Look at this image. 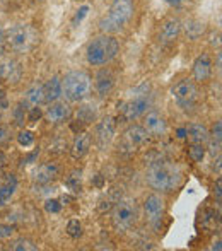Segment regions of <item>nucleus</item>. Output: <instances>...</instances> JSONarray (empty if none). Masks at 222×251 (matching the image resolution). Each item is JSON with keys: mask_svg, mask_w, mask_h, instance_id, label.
I'll return each instance as SVG.
<instances>
[{"mask_svg": "<svg viewBox=\"0 0 222 251\" xmlns=\"http://www.w3.org/2000/svg\"><path fill=\"white\" fill-rule=\"evenodd\" d=\"M147 183L159 192H173L181 185V171L178 166L171 162H152L147 169Z\"/></svg>", "mask_w": 222, "mask_h": 251, "instance_id": "obj_1", "label": "nucleus"}, {"mask_svg": "<svg viewBox=\"0 0 222 251\" xmlns=\"http://www.w3.org/2000/svg\"><path fill=\"white\" fill-rule=\"evenodd\" d=\"M120 51V45L111 34H103V36L94 38L89 43L86 51L87 62L94 67L106 65L108 62H111L116 56V53Z\"/></svg>", "mask_w": 222, "mask_h": 251, "instance_id": "obj_2", "label": "nucleus"}, {"mask_svg": "<svg viewBox=\"0 0 222 251\" xmlns=\"http://www.w3.org/2000/svg\"><path fill=\"white\" fill-rule=\"evenodd\" d=\"M133 16V2L132 0H115L110 7L108 16L99 21V29L103 33L113 34L118 33Z\"/></svg>", "mask_w": 222, "mask_h": 251, "instance_id": "obj_3", "label": "nucleus"}, {"mask_svg": "<svg viewBox=\"0 0 222 251\" xmlns=\"http://www.w3.org/2000/svg\"><path fill=\"white\" fill-rule=\"evenodd\" d=\"M91 87H93L91 77L82 70L69 72L62 80V94H65L67 100L74 102L86 100L91 94Z\"/></svg>", "mask_w": 222, "mask_h": 251, "instance_id": "obj_4", "label": "nucleus"}, {"mask_svg": "<svg viewBox=\"0 0 222 251\" xmlns=\"http://www.w3.org/2000/svg\"><path fill=\"white\" fill-rule=\"evenodd\" d=\"M149 108V86L142 84L132 91V98L120 106V115L125 122H132L142 116Z\"/></svg>", "mask_w": 222, "mask_h": 251, "instance_id": "obj_5", "label": "nucleus"}, {"mask_svg": "<svg viewBox=\"0 0 222 251\" xmlns=\"http://www.w3.org/2000/svg\"><path fill=\"white\" fill-rule=\"evenodd\" d=\"M5 41L16 53H26L36 45L38 36L36 31L27 24H17L12 26L5 33Z\"/></svg>", "mask_w": 222, "mask_h": 251, "instance_id": "obj_6", "label": "nucleus"}, {"mask_svg": "<svg viewBox=\"0 0 222 251\" xmlns=\"http://www.w3.org/2000/svg\"><path fill=\"white\" fill-rule=\"evenodd\" d=\"M137 219V210H135V203L132 200H122L115 205L111 212V222L113 227L118 232H125L128 231L133 226Z\"/></svg>", "mask_w": 222, "mask_h": 251, "instance_id": "obj_7", "label": "nucleus"}, {"mask_svg": "<svg viewBox=\"0 0 222 251\" xmlns=\"http://www.w3.org/2000/svg\"><path fill=\"white\" fill-rule=\"evenodd\" d=\"M171 94L174 98L176 104L181 109H190L195 106L198 100V89H197L195 82L190 79H181L173 86Z\"/></svg>", "mask_w": 222, "mask_h": 251, "instance_id": "obj_8", "label": "nucleus"}, {"mask_svg": "<svg viewBox=\"0 0 222 251\" xmlns=\"http://www.w3.org/2000/svg\"><path fill=\"white\" fill-rule=\"evenodd\" d=\"M149 140V133L142 125H132L123 132L122 142H120V151L122 152H133L140 146Z\"/></svg>", "mask_w": 222, "mask_h": 251, "instance_id": "obj_9", "label": "nucleus"}, {"mask_svg": "<svg viewBox=\"0 0 222 251\" xmlns=\"http://www.w3.org/2000/svg\"><path fill=\"white\" fill-rule=\"evenodd\" d=\"M144 210H146L147 221L152 226H159V222L164 217V200L159 195H149L144 201Z\"/></svg>", "mask_w": 222, "mask_h": 251, "instance_id": "obj_10", "label": "nucleus"}, {"mask_svg": "<svg viewBox=\"0 0 222 251\" xmlns=\"http://www.w3.org/2000/svg\"><path fill=\"white\" fill-rule=\"evenodd\" d=\"M116 132V122L113 116H106L103 118L96 126V142L99 147H106L113 140Z\"/></svg>", "mask_w": 222, "mask_h": 251, "instance_id": "obj_11", "label": "nucleus"}, {"mask_svg": "<svg viewBox=\"0 0 222 251\" xmlns=\"http://www.w3.org/2000/svg\"><path fill=\"white\" fill-rule=\"evenodd\" d=\"M144 128L147 130V133L152 137H163L166 133V122L164 118L156 111H150L146 115L144 120Z\"/></svg>", "mask_w": 222, "mask_h": 251, "instance_id": "obj_12", "label": "nucleus"}, {"mask_svg": "<svg viewBox=\"0 0 222 251\" xmlns=\"http://www.w3.org/2000/svg\"><path fill=\"white\" fill-rule=\"evenodd\" d=\"M21 75H23L21 65L14 60H7L0 65V82L17 84L21 80Z\"/></svg>", "mask_w": 222, "mask_h": 251, "instance_id": "obj_13", "label": "nucleus"}, {"mask_svg": "<svg viewBox=\"0 0 222 251\" xmlns=\"http://www.w3.org/2000/svg\"><path fill=\"white\" fill-rule=\"evenodd\" d=\"M70 115H72V109L67 102H55L47 109L45 118L50 123H63L70 118Z\"/></svg>", "mask_w": 222, "mask_h": 251, "instance_id": "obj_14", "label": "nucleus"}, {"mask_svg": "<svg viewBox=\"0 0 222 251\" xmlns=\"http://www.w3.org/2000/svg\"><path fill=\"white\" fill-rule=\"evenodd\" d=\"M210 74H212V60L207 53H202L193 63V77L198 82H203V80L209 79Z\"/></svg>", "mask_w": 222, "mask_h": 251, "instance_id": "obj_15", "label": "nucleus"}, {"mask_svg": "<svg viewBox=\"0 0 222 251\" xmlns=\"http://www.w3.org/2000/svg\"><path fill=\"white\" fill-rule=\"evenodd\" d=\"M115 87V74L108 69H103L96 75V91L99 96H108Z\"/></svg>", "mask_w": 222, "mask_h": 251, "instance_id": "obj_16", "label": "nucleus"}, {"mask_svg": "<svg viewBox=\"0 0 222 251\" xmlns=\"http://www.w3.org/2000/svg\"><path fill=\"white\" fill-rule=\"evenodd\" d=\"M17 190V178L14 175H7L0 185V207H5Z\"/></svg>", "mask_w": 222, "mask_h": 251, "instance_id": "obj_17", "label": "nucleus"}, {"mask_svg": "<svg viewBox=\"0 0 222 251\" xmlns=\"http://www.w3.org/2000/svg\"><path fill=\"white\" fill-rule=\"evenodd\" d=\"M179 33H181V23L178 19H168L163 24V29H161V41L163 43H173V41L178 40Z\"/></svg>", "mask_w": 222, "mask_h": 251, "instance_id": "obj_18", "label": "nucleus"}, {"mask_svg": "<svg viewBox=\"0 0 222 251\" xmlns=\"http://www.w3.org/2000/svg\"><path fill=\"white\" fill-rule=\"evenodd\" d=\"M58 175V168L51 162H47V164H41L38 168V171L34 173V181L38 185H48L50 181H53Z\"/></svg>", "mask_w": 222, "mask_h": 251, "instance_id": "obj_19", "label": "nucleus"}, {"mask_svg": "<svg viewBox=\"0 0 222 251\" xmlns=\"http://www.w3.org/2000/svg\"><path fill=\"white\" fill-rule=\"evenodd\" d=\"M91 149V135L87 132L84 133H77V139L72 146V157L74 159H80L89 152Z\"/></svg>", "mask_w": 222, "mask_h": 251, "instance_id": "obj_20", "label": "nucleus"}, {"mask_svg": "<svg viewBox=\"0 0 222 251\" xmlns=\"http://www.w3.org/2000/svg\"><path fill=\"white\" fill-rule=\"evenodd\" d=\"M186 133L190 135V140L193 144H205L209 140V130L202 123H192V125L186 128Z\"/></svg>", "mask_w": 222, "mask_h": 251, "instance_id": "obj_21", "label": "nucleus"}, {"mask_svg": "<svg viewBox=\"0 0 222 251\" xmlns=\"http://www.w3.org/2000/svg\"><path fill=\"white\" fill-rule=\"evenodd\" d=\"M45 91V101L48 102H53L62 96V80L58 77H51L47 84L43 86Z\"/></svg>", "mask_w": 222, "mask_h": 251, "instance_id": "obj_22", "label": "nucleus"}, {"mask_svg": "<svg viewBox=\"0 0 222 251\" xmlns=\"http://www.w3.org/2000/svg\"><path fill=\"white\" fill-rule=\"evenodd\" d=\"M24 98H26V102H27L29 106H40L41 102L45 101V91H43V86H41V84H34V86H31L29 89L26 91Z\"/></svg>", "mask_w": 222, "mask_h": 251, "instance_id": "obj_23", "label": "nucleus"}, {"mask_svg": "<svg viewBox=\"0 0 222 251\" xmlns=\"http://www.w3.org/2000/svg\"><path fill=\"white\" fill-rule=\"evenodd\" d=\"M98 116V108L96 104H82L77 111V122H82V123H91L94 122Z\"/></svg>", "mask_w": 222, "mask_h": 251, "instance_id": "obj_24", "label": "nucleus"}, {"mask_svg": "<svg viewBox=\"0 0 222 251\" xmlns=\"http://www.w3.org/2000/svg\"><path fill=\"white\" fill-rule=\"evenodd\" d=\"M10 250H14V251H36L38 246H36V243L31 241V239L19 238L10 245Z\"/></svg>", "mask_w": 222, "mask_h": 251, "instance_id": "obj_25", "label": "nucleus"}, {"mask_svg": "<svg viewBox=\"0 0 222 251\" xmlns=\"http://www.w3.org/2000/svg\"><path fill=\"white\" fill-rule=\"evenodd\" d=\"M202 33H203V24L200 23V21H190V23L186 24V34H188V38H192V40H197Z\"/></svg>", "mask_w": 222, "mask_h": 251, "instance_id": "obj_26", "label": "nucleus"}, {"mask_svg": "<svg viewBox=\"0 0 222 251\" xmlns=\"http://www.w3.org/2000/svg\"><path fill=\"white\" fill-rule=\"evenodd\" d=\"M188 155L193 162H202V159L205 157V147H203V144H193L188 151Z\"/></svg>", "mask_w": 222, "mask_h": 251, "instance_id": "obj_27", "label": "nucleus"}, {"mask_svg": "<svg viewBox=\"0 0 222 251\" xmlns=\"http://www.w3.org/2000/svg\"><path fill=\"white\" fill-rule=\"evenodd\" d=\"M67 234L74 239L80 238V236H82V224H80L77 219H72V221L69 222V226H67Z\"/></svg>", "mask_w": 222, "mask_h": 251, "instance_id": "obj_28", "label": "nucleus"}, {"mask_svg": "<svg viewBox=\"0 0 222 251\" xmlns=\"http://www.w3.org/2000/svg\"><path fill=\"white\" fill-rule=\"evenodd\" d=\"M17 142H19L23 147H29V146H33V142H34V135H33V132H29V130H24V132H21L19 135H17Z\"/></svg>", "mask_w": 222, "mask_h": 251, "instance_id": "obj_29", "label": "nucleus"}, {"mask_svg": "<svg viewBox=\"0 0 222 251\" xmlns=\"http://www.w3.org/2000/svg\"><path fill=\"white\" fill-rule=\"evenodd\" d=\"M67 186H69L72 192H79L80 190V173L74 171L72 175L69 176V179H67Z\"/></svg>", "mask_w": 222, "mask_h": 251, "instance_id": "obj_30", "label": "nucleus"}, {"mask_svg": "<svg viewBox=\"0 0 222 251\" xmlns=\"http://www.w3.org/2000/svg\"><path fill=\"white\" fill-rule=\"evenodd\" d=\"M45 210L48 212V214H58L60 210H62V203H60V200H47L45 201Z\"/></svg>", "mask_w": 222, "mask_h": 251, "instance_id": "obj_31", "label": "nucleus"}, {"mask_svg": "<svg viewBox=\"0 0 222 251\" xmlns=\"http://www.w3.org/2000/svg\"><path fill=\"white\" fill-rule=\"evenodd\" d=\"M14 120H16L17 125H24V120H26V109L23 108V104H19L16 109H14Z\"/></svg>", "mask_w": 222, "mask_h": 251, "instance_id": "obj_32", "label": "nucleus"}, {"mask_svg": "<svg viewBox=\"0 0 222 251\" xmlns=\"http://www.w3.org/2000/svg\"><path fill=\"white\" fill-rule=\"evenodd\" d=\"M87 12H89V7H87V5L80 7V9L77 10L75 17H74V24H79V23H82V19L87 16Z\"/></svg>", "mask_w": 222, "mask_h": 251, "instance_id": "obj_33", "label": "nucleus"}, {"mask_svg": "<svg viewBox=\"0 0 222 251\" xmlns=\"http://www.w3.org/2000/svg\"><path fill=\"white\" fill-rule=\"evenodd\" d=\"M40 118H41V109L36 108V106H33V108H31L29 116H27V120H29L31 123H34V122H38Z\"/></svg>", "mask_w": 222, "mask_h": 251, "instance_id": "obj_34", "label": "nucleus"}, {"mask_svg": "<svg viewBox=\"0 0 222 251\" xmlns=\"http://www.w3.org/2000/svg\"><path fill=\"white\" fill-rule=\"evenodd\" d=\"M212 137L216 140H221L222 139V123L221 122H217L216 125H214V128H212Z\"/></svg>", "mask_w": 222, "mask_h": 251, "instance_id": "obj_35", "label": "nucleus"}, {"mask_svg": "<svg viewBox=\"0 0 222 251\" xmlns=\"http://www.w3.org/2000/svg\"><path fill=\"white\" fill-rule=\"evenodd\" d=\"M210 154L216 155V154H221V140H212V144H210Z\"/></svg>", "mask_w": 222, "mask_h": 251, "instance_id": "obj_36", "label": "nucleus"}, {"mask_svg": "<svg viewBox=\"0 0 222 251\" xmlns=\"http://www.w3.org/2000/svg\"><path fill=\"white\" fill-rule=\"evenodd\" d=\"M14 229L10 226H0V238H7V236L12 234Z\"/></svg>", "mask_w": 222, "mask_h": 251, "instance_id": "obj_37", "label": "nucleus"}, {"mask_svg": "<svg viewBox=\"0 0 222 251\" xmlns=\"http://www.w3.org/2000/svg\"><path fill=\"white\" fill-rule=\"evenodd\" d=\"M7 139H9V128H5V126H0V144L5 142Z\"/></svg>", "mask_w": 222, "mask_h": 251, "instance_id": "obj_38", "label": "nucleus"}, {"mask_svg": "<svg viewBox=\"0 0 222 251\" xmlns=\"http://www.w3.org/2000/svg\"><path fill=\"white\" fill-rule=\"evenodd\" d=\"M3 43H5V33H3V29L0 27V55H2V51H3Z\"/></svg>", "mask_w": 222, "mask_h": 251, "instance_id": "obj_39", "label": "nucleus"}, {"mask_svg": "<svg viewBox=\"0 0 222 251\" xmlns=\"http://www.w3.org/2000/svg\"><path fill=\"white\" fill-rule=\"evenodd\" d=\"M216 195H217V200L221 201V179L217 181V185H216Z\"/></svg>", "mask_w": 222, "mask_h": 251, "instance_id": "obj_40", "label": "nucleus"}, {"mask_svg": "<svg viewBox=\"0 0 222 251\" xmlns=\"http://www.w3.org/2000/svg\"><path fill=\"white\" fill-rule=\"evenodd\" d=\"M178 137H179V139H186V128H179L178 130Z\"/></svg>", "mask_w": 222, "mask_h": 251, "instance_id": "obj_41", "label": "nucleus"}, {"mask_svg": "<svg viewBox=\"0 0 222 251\" xmlns=\"http://www.w3.org/2000/svg\"><path fill=\"white\" fill-rule=\"evenodd\" d=\"M168 3H171V5H179V3H183L185 0H166Z\"/></svg>", "mask_w": 222, "mask_h": 251, "instance_id": "obj_42", "label": "nucleus"}, {"mask_svg": "<svg viewBox=\"0 0 222 251\" xmlns=\"http://www.w3.org/2000/svg\"><path fill=\"white\" fill-rule=\"evenodd\" d=\"M3 164H5V155H3V152L0 151V168H2Z\"/></svg>", "mask_w": 222, "mask_h": 251, "instance_id": "obj_43", "label": "nucleus"}, {"mask_svg": "<svg viewBox=\"0 0 222 251\" xmlns=\"http://www.w3.org/2000/svg\"><path fill=\"white\" fill-rule=\"evenodd\" d=\"M101 183H103V178H101V175H98V178H96V185H98V186H101Z\"/></svg>", "mask_w": 222, "mask_h": 251, "instance_id": "obj_44", "label": "nucleus"}, {"mask_svg": "<svg viewBox=\"0 0 222 251\" xmlns=\"http://www.w3.org/2000/svg\"><path fill=\"white\" fill-rule=\"evenodd\" d=\"M217 67H219V69H221V53H219V55H217Z\"/></svg>", "mask_w": 222, "mask_h": 251, "instance_id": "obj_45", "label": "nucleus"}, {"mask_svg": "<svg viewBox=\"0 0 222 251\" xmlns=\"http://www.w3.org/2000/svg\"><path fill=\"white\" fill-rule=\"evenodd\" d=\"M77 2H82V0H77Z\"/></svg>", "mask_w": 222, "mask_h": 251, "instance_id": "obj_46", "label": "nucleus"}]
</instances>
